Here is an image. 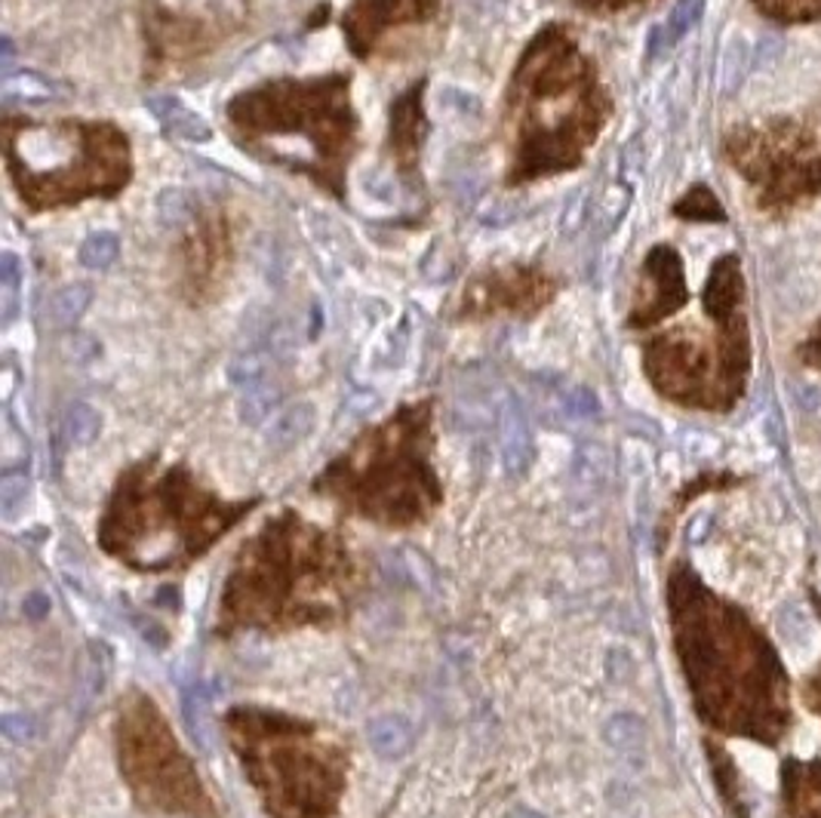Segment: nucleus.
I'll use <instances>...</instances> for the list:
<instances>
[{
    "label": "nucleus",
    "instance_id": "31",
    "mask_svg": "<svg viewBox=\"0 0 821 818\" xmlns=\"http://www.w3.org/2000/svg\"><path fill=\"white\" fill-rule=\"evenodd\" d=\"M566 409L569 412H576V416H597V397L594 392H588V388H572V392L566 394Z\"/></svg>",
    "mask_w": 821,
    "mask_h": 818
},
{
    "label": "nucleus",
    "instance_id": "1",
    "mask_svg": "<svg viewBox=\"0 0 821 818\" xmlns=\"http://www.w3.org/2000/svg\"><path fill=\"white\" fill-rule=\"evenodd\" d=\"M665 594L671 640L699 720L775 748L794 717L785 665L766 631L684 561L671 566Z\"/></svg>",
    "mask_w": 821,
    "mask_h": 818
},
{
    "label": "nucleus",
    "instance_id": "6",
    "mask_svg": "<svg viewBox=\"0 0 821 818\" xmlns=\"http://www.w3.org/2000/svg\"><path fill=\"white\" fill-rule=\"evenodd\" d=\"M588 93H594V74L588 71L576 44L560 35V28L535 37L511 86L514 118L520 115V120H514L520 123V145L508 176L511 185L579 164L584 145L597 136V130L566 118L557 108Z\"/></svg>",
    "mask_w": 821,
    "mask_h": 818
},
{
    "label": "nucleus",
    "instance_id": "9",
    "mask_svg": "<svg viewBox=\"0 0 821 818\" xmlns=\"http://www.w3.org/2000/svg\"><path fill=\"white\" fill-rule=\"evenodd\" d=\"M437 0H354L351 13L345 16V32L358 56L370 50V44L382 35V28L397 25L403 19H425L434 13Z\"/></svg>",
    "mask_w": 821,
    "mask_h": 818
},
{
    "label": "nucleus",
    "instance_id": "16",
    "mask_svg": "<svg viewBox=\"0 0 821 818\" xmlns=\"http://www.w3.org/2000/svg\"><path fill=\"white\" fill-rule=\"evenodd\" d=\"M708 757H711L714 779H717V787H720V794H723V801H726V806L736 813V818H748V809H745V801H741V784H738V772H736V763H733V757L720 748V745H714V742H708Z\"/></svg>",
    "mask_w": 821,
    "mask_h": 818
},
{
    "label": "nucleus",
    "instance_id": "23",
    "mask_svg": "<svg viewBox=\"0 0 821 818\" xmlns=\"http://www.w3.org/2000/svg\"><path fill=\"white\" fill-rule=\"evenodd\" d=\"M674 213L684 216V219H699V222H723V219H726V216H723V206L717 204V197L702 185L692 188L684 201L674 206Z\"/></svg>",
    "mask_w": 821,
    "mask_h": 818
},
{
    "label": "nucleus",
    "instance_id": "30",
    "mask_svg": "<svg viewBox=\"0 0 821 818\" xmlns=\"http://www.w3.org/2000/svg\"><path fill=\"white\" fill-rule=\"evenodd\" d=\"M584 216H588V194L584 191H576L572 201L566 204L564 219H560V231L564 234H576L584 225Z\"/></svg>",
    "mask_w": 821,
    "mask_h": 818
},
{
    "label": "nucleus",
    "instance_id": "15",
    "mask_svg": "<svg viewBox=\"0 0 821 818\" xmlns=\"http://www.w3.org/2000/svg\"><path fill=\"white\" fill-rule=\"evenodd\" d=\"M704 13V0H680L674 10H671V16L667 22L655 32V40H652V56H659L662 50H671V47H677L680 44V37L702 19Z\"/></svg>",
    "mask_w": 821,
    "mask_h": 818
},
{
    "label": "nucleus",
    "instance_id": "19",
    "mask_svg": "<svg viewBox=\"0 0 821 818\" xmlns=\"http://www.w3.org/2000/svg\"><path fill=\"white\" fill-rule=\"evenodd\" d=\"M197 216V204L185 188H164L157 194V219L164 228H182Z\"/></svg>",
    "mask_w": 821,
    "mask_h": 818
},
{
    "label": "nucleus",
    "instance_id": "13",
    "mask_svg": "<svg viewBox=\"0 0 821 818\" xmlns=\"http://www.w3.org/2000/svg\"><path fill=\"white\" fill-rule=\"evenodd\" d=\"M502 453H505L508 468H523L532 453L530 428H527V419H523V412L514 400H508L502 407Z\"/></svg>",
    "mask_w": 821,
    "mask_h": 818
},
{
    "label": "nucleus",
    "instance_id": "24",
    "mask_svg": "<svg viewBox=\"0 0 821 818\" xmlns=\"http://www.w3.org/2000/svg\"><path fill=\"white\" fill-rule=\"evenodd\" d=\"M268 370V354L265 351H256V348H246V351H240L231 358L228 363V375H231V382L240 385V388H256L258 382H262V375Z\"/></svg>",
    "mask_w": 821,
    "mask_h": 818
},
{
    "label": "nucleus",
    "instance_id": "33",
    "mask_svg": "<svg viewBox=\"0 0 821 818\" xmlns=\"http://www.w3.org/2000/svg\"><path fill=\"white\" fill-rule=\"evenodd\" d=\"M65 351H69L71 358H77V360H86L93 351H96V345H93V339L89 336H71L69 345H65Z\"/></svg>",
    "mask_w": 821,
    "mask_h": 818
},
{
    "label": "nucleus",
    "instance_id": "3",
    "mask_svg": "<svg viewBox=\"0 0 821 818\" xmlns=\"http://www.w3.org/2000/svg\"><path fill=\"white\" fill-rule=\"evenodd\" d=\"M253 498H222L185 465L142 459L130 465L99 514L96 542L142 576L185 573L258 508Z\"/></svg>",
    "mask_w": 821,
    "mask_h": 818
},
{
    "label": "nucleus",
    "instance_id": "5",
    "mask_svg": "<svg viewBox=\"0 0 821 818\" xmlns=\"http://www.w3.org/2000/svg\"><path fill=\"white\" fill-rule=\"evenodd\" d=\"M228 745L268 818H339L351 748L305 717L238 705L222 720Z\"/></svg>",
    "mask_w": 821,
    "mask_h": 818
},
{
    "label": "nucleus",
    "instance_id": "28",
    "mask_svg": "<svg viewBox=\"0 0 821 818\" xmlns=\"http://www.w3.org/2000/svg\"><path fill=\"white\" fill-rule=\"evenodd\" d=\"M277 397H280V394L274 392V388H258V385L256 388H246V397L240 400V419L256 425L265 416H271Z\"/></svg>",
    "mask_w": 821,
    "mask_h": 818
},
{
    "label": "nucleus",
    "instance_id": "32",
    "mask_svg": "<svg viewBox=\"0 0 821 818\" xmlns=\"http://www.w3.org/2000/svg\"><path fill=\"white\" fill-rule=\"evenodd\" d=\"M804 701L812 714L821 717V665L804 681Z\"/></svg>",
    "mask_w": 821,
    "mask_h": 818
},
{
    "label": "nucleus",
    "instance_id": "20",
    "mask_svg": "<svg viewBox=\"0 0 821 818\" xmlns=\"http://www.w3.org/2000/svg\"><path fill=\"white\" fill-rule=\"evenodd\" d=\"M160 123H164V130L170 133V136L176 139H185V142H206V139L213 136V130H209V123H206L201 115H194V111H189L185 105L182 103H176L160 118Z\"/></svg>",
    "mask_w": 821,
    "mask_h": 818
},
{
    "label": "nucleus",
    "instance_id": "26",
    "mask_svg": "<svg viewBox=\"0 0 821 818\" xmlns=\"http://www.w3.org/2000/svg\"><path fill=\"white\" fill-rule=\"evenodd\" d=\"M748 44L741 40H733L729 50L723 52V62H720V89L723 93H736L738 84L745 81V69H748Z\"/></svg>",
    "mask_w": 821,
    "mask_h": 818
},
{
    "label": "nucleus",
    "instance_id": "8",
    "mask_svg": "<svg viewBox=\"0 0 821 818\" xmlns=\"http://www.w3.org/2000/svg\"><path fill=\"white\" fill-rule=\"evenodd\" d=\"M647 280L652 284L650 296L637 302L631 311V326H650L674 314L686 302V280L680 256L671 246H655L647 258Z\"/></svg>",
    "mask_w": 821,
    "mask_h": 818
},
{
    "label": "nucleus",
    "instance_id": "12",
    "mask_svg": "<svg viewBox=\"0 0 821 818\" xmlns=\"http://www.w3.org/2000/svg\"><path fill=\"white\" fill-rule=\"evenodd\" d=\"M89 302H93V287L89 284H69V287L56 290L47 299L44 324L50 326V329H69V326H74L84 317Z\"/></svg>",
    "mask_w": 821,
    "mask_h": 818
},
{
    "label": "nucleus",
    "instance_id": "22",
    "mask_svg": "<svg viewBox=\"0 0 821 818\" xmlns=\"http://www.w3.org/2000/svg\"><path fill=\"white\" fill-rule=\"evenodd\" d=\"M120 253V238L114 231H96L81 243V262L89 272H105L114 265Z\"/></svg>",
    "mask_w": 821,
    "mask_h": 818
},
{
    "label": "nucleus",
    "instance_id": "34",
    "mask_svg": "<svg viewBox=\"0 0 821 818\" xmlns=\"http://www.w3.org/2000/svg\"><path fill=\"white\" fill-rule=\"evenodd\" d=\"M804 360H806V363H812V366H819V370H821V324L816 326L812 339H809L804 345Z\"/></svg>",
    "mask_w": 821,
    "mask_h": 818
},
{
    "label": "nucleus",
    "instance_id": "25",
    "mask_svg": "<svg viewBox=\"0 0 821 818\" xmlns=\"http://www.w3.org/2000/svg\"><path fill=\"white\" fill-rule=\"evenodd\" d=\"M99 428H102L99 412L93 407H86V404H74L65 412V434H69L71 444H93L96 434H99Z\"/></svg>",
    "mask_w": 821,
    "mask_h": 818
},
{
    "label": "nucleus",
    "instance_id": "11",
    "mask_svg": "<svg viewBox=\"0 0 821 818\" xmlns=\"http://www.w3.org/2000/svg\"><path fill=\"white\" fill-rule=\"evenodd\" d=\"M422 84L412 86L410 93H403L391 108V142L397 157L412 167L415 154L422 152V139H425V123H422Z\"/></svg>",
    "mask_w": 821,
    "mask_h": 818
},
{
    "label": "nucleus",
    "instance_id": "10",
    "mask_svg": "<svg viewBox=\"0 0 821 818\" xmlns=\"http://www.w3.org/2000/svg\"><path fill=\"white\" fill-rule=\"evenodd\" d=\"M782 818H821V760L782 767Z\"/></svg>",
    "mask_w": 821,
    "mask_h": 818
},
{
    "label": "nucleus",
    "instance_id": "21",
    "mask_svg": "<svg viewBox=\"0 0 821 818\" xmlns=\"http://www.w3.org/2000/svg\"><path fill=\"white\" fill-rule=\"evenodd\" d=\"M19 290H22V262L13 253L0 256V317L3 324H13L19 308Z\"/></svg>",
    "mask_w": 821,
    "mask_h": 818
},
{
    "label": "nucleus",
    "instance_id": "17",
    "mask_svg": "<svg viewBox=\"0 0 821 818\" xmlns=\"http://www.w3.org/2000/svg\"><path fill=\"white\" fill-rule=\"evenodd\" d=\"M314 425V409L309 404H295L287 412H280L268 425V444L274 446H292L299 444Z\"/></svg>",
    "mask_w": 821,
    "mask_h": 818
},
{
    "label": "nucleus",
    "instance_id": "14",
    "mask_svg": "<svg viewBox=\"0 0 821 818\" xmlns=\"http://www.w3.org/2000/svg\"><path fill=\"white\" fill-rule=\"evenodd\" d=\"M370 745H373L376 754L388 757V760L407 754L412 745L410 723L403 717H378V720L370 723Z\"/></svg>",
    "mask_w": 821,
    "mask_h": 818
},
{
    "label": "nucleus",
    "instance_id": "18",
    "mask_svg": "<svg viewBox=\"0 0 821 818\" xmlns=\"http://www.w3.org/2000/svg\"><path fill=\"white\" fill-rule=\"evenodd\" d=\"M3 93L10 99H25V103H47V99H56L59 86L47 81L44 74L37 71H16V74H7L3 77Z\"/></svg>",
    "mask_w": 821,
    "mask_h": 818
},
{
    "label": "nucleus",
    "instance_id": "36",
    "mask_svg": "<svg viewBox=\"0 0 821 818\" xmlns=\"http://www.w3.org/2000/svg\"><path fill=\"white\" fill-rule=\"evenodd\" d=\"M10 59H13V40L3 37V65H10Z\"/></svg>",
    "mask_w": 821,
    "mask_h": 818
},
{
    "label": "nucleus",
    "instance_id": "4",
    "mask_svg": "<svg viewBox=\"0 0 821 818\" xmlns=\"http://www.w3.org/2000/svg\"><path fill=\"white\" fill-rule=\"evenodd\" d=\"M311 490L376 527L428 524L444 505V483L434 471L431 400L397 409L382 425L363 431L339 459L326 465Z\"/></svg>",
    "mask_w": 821,
    "mask_h": 818
},
{
    "label": "nucleus",
    "instance_id": "29",
    "mask_svg": "<svg viewBox=\"0 0 821 818\" xmlns=\"http://www.w3.org/2000/svg\"><path fill=\"white\" fill-rule=\"evenodd\" d=\"M628 188L613 185L606 194H603V201H600V219H603V231H609L613 225L621 219V213L628 209Z\"/></svg>",
    "mask_w": 821,
    "mask_h": 818
},
{
    "label": "nucleus",
    "instance_id": "7",
    "mask_svg": "<svg viewBox=\"0 0 821 818\" xmlns=\"http://www.w3.org/2000/svg\"><path fill=\"white\" fill-rule=\"evenodd\" d=\"M114 745L120 775L138 809L170 818H219L209 787L152 696L138 689L123 696Z\"/></svg>",
    "mask_w": 821,
    "mask_h": 818
},
{
    "label": "nucleus",
    "instance_id": "2",
    "mask_svg": "<svg viewBox=\"0 0 821 818\" xmlns=\"http://www.w3.org/2000/svg\"><path fill=\"white\" fill-rule=\"evenodd\" d=\"M366 591V569L339 529L292 508L274 514L231 561L219 594L216 637L339 628Z\"/></svg>",
    "mask_w": 821,
    "mask_h": 818
},
{
    "label": "nucleus",
    "instance_id": "27",
    "mask_svg": "<svg viewBox=\"0 0 821 818\" xmlns=\"http://www.w3.org/2000/svg\"><path fill=\"white\" fill-rule=\"evenodd\" d=\"M757 7L775 19H816L821 16V0H757Z\"/></svg>",
    "mask_w": 821,
    "mask_h": 818
},
{
    "label": "nucleus",
    "instance_id": "35",
    "mask_svg": "<svg viewBox=\"0 0 821 818\" xmlns=\"http://www.w3.org/2000/svg\"><path fill=\"white\" fill-rule=\"evenodd\" d=\"M584 7H625V3H631V0H579Z\"/></svg>",
    "mask_w": 821,
    "mask_h": 818
}]
</instances>
